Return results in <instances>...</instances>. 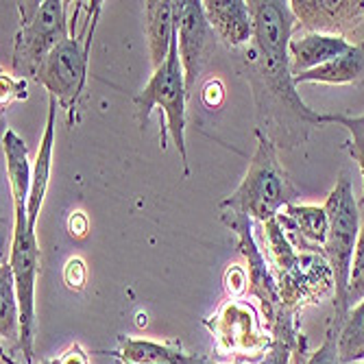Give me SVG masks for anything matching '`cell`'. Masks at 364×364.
<instances>
[{
	"label": "cell",
	"instance_id": "1",
	"mask_svg": "<svg viewBox=\"0 0 364 364\" xmlns=\"http://www.w3.org/2000/svg\"><path fill=\"white\" fill-rule=\"evenodd\" d=\"M253 40L238 50V70L247 79L255 103V131L279 151L306 144L325 124V116L301 98L290 68V40L296 18L286 0H249Z\"/></svg>",
	"mask_w": 364,
	"mask_h": 364
},
{
	"label": "cell",
	"instance_id": "2",
	"mask_svg": "<svg viewBox=\"0 0 364 364\" xmlns=\"http://www.w3.org/2000/svg\"><path fill=\"white\" fill-rule=\"evenodd\" d=\"M101 5V0L75 3L70 14V36L48 55L36 79L48 90V96L57 98L59 107L68 114L70 127L79 122V98L87 81L90 50Z\"/></svg>",
	"mask_w": 364,
	"mask_h": 364
},
{
	"label": "cell",
	"instance_id": "3",
	"mask_svg": "<svg viewBox=\"0 0 364 364\" xmlns=\"http://www.w3.org/2000/svg\"><path fill=\"white\" fill-rule=\"evenodd\" d=\"M264 240L267 257L277 279L279 301L286 312L299 316L304 308L321 304L329 294L334 296V273L325 255L296 251L277 218L264 223Z\"/></svg>",
	"mask_w": 364,
	"mask_h": 364
},
{
	"label": "cell",
	"instance_id": "4",
	"mask_svg": "<svg viewBox=\"0 0 364 364\" xmlns=\"http://www.w3.org/2000/svg\"><path fill=\"white\" fill-rule=\"evenodd\" d=\"M255 138L257 149L249 161L245 179L227 198H223L218 210L240 214L264 225L277 218L288 205L296 203L299 190L282 166L279 149L259 131H255Z\"/></svg>",
	"mask_w": 364,
	"mask_h": 364
},
{
	"label": "cell",
	"instance_id": "5",
	"mask_svg": "<svg viewBox=\"0 0 364 364\" xmlns=\"http://www.w3.org/2000/svg\"><path fill=\"white\" fill-rule=\"evenodd\" d=\"M329 216V234L325 242V259L329 262L334 273V316L338 321H345L349 316V279L353 269L355 247L360 238V205L358 198L353 196V186L347 173H341L336 186L327 194V201L323 205Z\"/></svg>",
	"mask_w": 364,
	"mask_h": 364
},
{
	"label": "cell",
	"instance_id": "6",
	"mask_svg": "<svg viewBox=\"0 0 364 364\" xmlns=\"http://www.w3.org/2000/svg\"><path fill=\"white\" fill-rule=\"evenodd\" d=\"M186 101H188V87H186V75L179 57V40L175 38L168 59L164 61L157 70H153L149 83L142 87V92L134 98L136 103V116L138 124L144 129L149 124V116L153 107H159L166 127L159 134V146L166 151V140L173 136L175 146L179 151L181 164H183V177H190V161H188V149H186Z\"/></svg>",
	"mask_w": 364,
	"mask_h": 364
},
{
	"label": "cell",
	"instance_id": "7",
	"mask_svg": "<svg viewBox=\"0 0 364 364\" xmlns=\"http://www.w3.org/2000/svg\"><path fill=\"white\" fill-rule=\"evenodd\" d=\"M70 3L42 0V3H18L20 28L16 33L11 70L20 79H38L48 55L70 36Z\"/></svg>",
	"mask_w": 364,
	"mask_h": 364
},
{
	"label": "cell",
	"instance_id": "8",
	"mask_svg": "<svg viewBox=\"0 0 364 364\" xmlns=\"http://www.w3.org/2000/svg\"><path fill=\"white\" fill-rule=\"evenodd\" d=\"M14 236L9 247V267L14 271L18 304H20V327L22 349L26 364H36V284L40 273V245L36 229L28 227L26 208L14 210Z\"/></svg>",
	"mask_w": 364,
	"mask_h": 364
},
{
	"label": "cell",
	"instance_id": "9",
	"mask_svg": "<svg viewBox=\"0 0 364 364\" xmlns=\"http://www.w3.org/2000/svg\"><path fill=\"white\" fill-rule=\"evenodd\" d=\"M212 332L214 351L231 364L259 362L273 345L271 329H264L253 306L242 301H227L218 312L203 321Z\"/></svg>",
	"mask_w": 364,
	"mask_h": 364
},
{
	"label": "cell",
	"instance_id": "10",
	"mask_svg": "<svg viewBox=\"0 0 364 364\" xmlns=\"http://www.w3.org/2000/svg\"><path fill=\"white\" fill-rule=\"evenodd\" d=\"M177 9V40L179 57L186 75L188 96L194 92L196 81L216 50V33L208 22L203 0H175Z\"/></svg>",
	"mask_w": 364,
	"mask_h": 364
},
{
	"label": "cell",
	"instance_id": "11",
	"mask_svg": "<svg viewBox=\"0 0 364 364\" xmlns=\"http://www.w3.org/2000/svg\"><path fill=\"white\" fill-rule=\"evenodd\" d=\"M220 220L236 234V242L240 253L247 257V271H249V292L255 296L262 306V314L267 318V327L277 321L282 308L279 301V290H277V279L273 273V267L264 251L257 247L253 231H251V218L231 214V212H220Z\"/></svg>",
	"mask_w": 364,
	"mask_h": 364
},
{
	"label": "cell",
	"instance_id": "12",
	"mask_svg": "<svg viewBox=\"0 0 364 364\" xmlns=\"http://www.w3.org/2000/svg\"><path fill=\"white\" fill-rule=\"evenodd\" d=\"M290 9L299 31L341 36L364 44V0H292Z\"/></svg>",
	"mask_w": 364,
	"mask_h": 364
},
{
	"label": "cell",
	"instance_id": "13",
	"mask_svg": "<svg viewBox=\"0 0 364 364\" xmlns=\"http://www.w3.org/2000/svg\"><path fill=\"white\" fill-rule=\"evenodd\" d=\"M286 238L299 253H323L327 234H329V216L325 208L292 203L277 214Z\"/></svg>",
	"mask_w": 364,
	"mask_h": 364
},
{
	"label": "cell",
	"instance_id": "14",
	"mask_svg": "<svg viewBox=\"0 0 364 364\" xmlns=\"http://www.w3.org/2000/svg\"><path fill=\"white\" fill-rule=\"evenodd\" d=\"M355 44H351L349 40L341 38V36H325V33H308V31H296L288 53H290V68L292 75L299 77L304 73H310L318 65H325L332 59L343 57L345 53H349Z\"/></svg>",
	"mask_w": 364,
	"mask_h": 364
},
{
	"label": "cell",
	"instance_id": "15",
	"mask_svg": "<svg viewBox=\"0 0 364 364\" xmlns=\"http://www.w3.org/2000/svg\"><path fill=\"white\" fill-rule=\"evenodd\" d=\"M203 9L216 38L240 50L253 40V16L245 0H203Z\"/></svg>",
	"mask_w": 364,
	"mask_h": 364
},
{
	"label": "cell",
	"instance_id": "16",
	"mask_svg": "<svg viewBox=\"0 0 364 364\" xmlns=\"http://www.w3.org/2000/svg\"><path fill=\"white\" fill-rule=\"evenodd\" d=\"M57 98L48 96V114H46V129L40 142V151L33 164V179H31V192L26 201V216H28V227L36 229L44 198L48 192L50 183V171H53V146H55V122H57Z\"/></svg>",
	"mask_w": 364,
	"mask_h": 364
},
{
	"label": "cell",
	"instance_id": "17",
	"mask_svg": "<svg viewBox=\"0 0 364 364\" xmlns=\"http://www.w3.org/2000/svg\"><path fill=\"white\" fill-rule=\"evenodd\" d=\"M144 33L153 70L168 59L171 46L177 38L175 0H149L144 3Z\"/></svg>",
	"mask_w": 364,
	"mask_h": 364
},
{
	"label": "cell",
	"instance_id": "18",
	"mask_svg": "<svg viewBox=\"0 0 364 364\" xmlns=\"http://www.w3.org/2000/svg\"><path fill=\"white\" fill-rule=\"evenodd\" d=\"M112 355L120 364H201L203 355H194L183 349L179 341H146V338H122L118 351Z\"/></svg>",
	"mask_w": 364,
	"mask_h": 364
},
{
	"label": "cell",
	"instance_id": "19",
	"mask_svg": "<svg viewBox=\"0 0 364 364\" xmlns=\"http://www.w3.org/2000/svg\"><path fill=\"white\" fill-rule=\"evenodd\" d=\"M327 83V85H360L364 83V44H355L349 53L325 65L294 77V85Z\"/></svg>",
	"mask_w": 364,
	"mask_h": 364
},
{
	"label": "cell",
	"instance_id": "20",
	"mask_svg": "<svg viewBox=\"0 0 364 364\" xmlns=\"http://www.w3.org/2000/svg\"><path fill=\"white\" fill-rule=\"evenodd\" d=\"M3 153H5V161H7V179H9V188H11L14 210L26 208L28 192H31V179H33V166L28 164V146L24 144V140L14 129H5Z\"/></svg>",
	"mask_w": 364,
	"mask_h": 364
},
{
	"label": "cell",
	"instance_id": "21",
	"mask_svg": "<svg viewBox=\"0 0 364 364\" xmlns=\"http://www.w3.org/2000/svg\"><path fill=\"white\" fill-rule=\"evenodd\" d=\"M0 338L3 353L11 355L14 349H22V327H20V304L14 282V271L3 257L0 264Z\"/></svg>",
	"mask_w": 364,
	"mask_h": 364
},
{
	"label": "cell",
	"instance_id": "22",
	"mask_svg": "<svg viewBox=\"0 0 364 364\" xmlns=\"http://www.w3.org/2000/svg\"><path fill=\"white\" fill-rule=\"evenodd\" d=\"M338 349L347 364H355L364 351V299L353 306L349 316L341 323Z\"/></svg>",
	"mask_w": 364,
	"mask_h": 364
},
{
	"label": "cell",
	"instance_id": "23",
	"mask_svg": "<svg viewBox=\"0 0 364 364\" xmlns=\"http://www.w3.org/2000/svg\"><path fill=\"white\" fill-rule=\"evenodd\" d=\"M325 124H341L349 131V142L347 151L353 161H358L362 181H364V114L362 116H345V114H323ZM360 210L364 208V186H362V196L358 198Z\"/></svg>",
	"mask_w": 364,
	"mask_h": 364
},
{
	"label": "cell",
	"instance_id": "24",
	"mask_svg": "<svg viewBox=\"0 0 364 364\" xmlns=\"http://www.w3.org/2000/svg\"><path fill=\"white\" fill-rule=\"evenodd\" d=\"M341 323L336 316L329 318L327 323V329H325V338H323V345L310 355L306 358L304 353H294L292 355V362L294 364H347L341 355V349H338V334H341Z\"/></svg>",
	"mask_w": 364,
	"mask_h": 364
},
{
	"label": "cell",
	"instance_id": "25",
	"mask_svg": "<svg viewBox=\"0 0 364 364\" xmlns=\"http://www.w3.org/2000/svg\"><path fill=\"white\" fill-rule=\"evenodd\" d=\"M362 299H364V220H362V227H360V238H358L351 279H349V292H347L349 310L353 306H358Z\"/></svg>",
	"mask_w": 364,
	"mask_h": 364
},
{
	"label": "cell",
	"instance_id": "26",
	"mask_svg": "<svg viewBox=\"0 0 364 364\" xmlns=\"http://www.w3.org/2000/svg\"><path fill=\"white\" fill-rule=\"evenodd\" d=\"M223 284H225V292L231 296V299L240 301L249 292V271L245 267H240V264H231V267H227V271H225Z\"/></svg>",
	"mask_w": 364,
	"mask_h": 364
},
{
	"label": "cell",
	"instance_id": "27",
	"mask_svg": "<svg viewBox=\"0 0 364 364\" xmlns=\"http://www.w3.org/2000/svg\"><path fill=\"white\" fill-rule=\"evenodd\" d=\"M0 87H3V98H0V105H3V109H7L9 105H14L18 101H26V98H28L26 79L3 73V75H0Z\"/></svg>",
	"mask_w": 364,
	"mask_h": 364
},
{
	"label": "cell",
	"instance_id": "28",
	"mask_svg": "<svg viewBox=\"0 0 364 364\" xmlns=\"http://www.w3.org/2000/svg\"><path fill=\"white\" fill-rule=\"evenodd\" d=\"M85 282H87L85 262L77 255L70 257L63 267V284L68 286V290H73V292H81L85 288Z\"/></svg>",
	"mask_w": 364,
	"mask_h": 364
},
{
	"label": "cell",
	"instance_id": "29",
	"mask_svg": "<svg viewBox=\"0 0 364 364\" xmlns=\"http://www.w3.org/2000/svg\"><path fill=\"white\" fill-rule=\"evenodd\" d=\"M225 98H227V90H225V83L214 77L210 79L203 87H201V103L208 107V109H220L223 103H225Z\"/></svg>",
	"mask_w": 364,
	"mask_h": 364
},
{
	"label": "cell",
	"instance_id": "30",
	"mask_svg": "<svg viewBox=\"0 0 364 364\" xmlns=\"http://www.w3.org/2000/svg\"><path fill=\"white\" fill-rule=\"evenodd\" d=\"M65 227H68V234L75 240H83V238H87V231H90V218H87L85 212L75 210L68 216V220H65Z\"/></svg>",
	"mask_w": 364,
	"mask_h": 364
},
{
	"label": "cell",
	"instance_id": "31",
	"mask_svg": "<svg viewBox=\"0 0 364 364\" xmlns=\"http://www.w3.org/2000/svg\"><path fill=\"white\" fill-rule=\"evenodd\" d=\"M55 364H90V355L81 345H73L55 360Z\"/></svg>",
	"mask_w": 364,
	"mask_h": 364
},
{
	"label": "cell",
	"instance_id": "32",
	"mask_svg": "<svg viewBox=\"0 0 364 364\" xmlns=\"http://www.w3.org/2000/svg\"><path fill=\"white\" fill-rule=\"evenodd\" d=\"M0 360H3V364H20V362H16L11 355H7V353H3L0 355ZM40 364H55V360H42Z\"/></svg>",
	"mask_w": 364,
	"mask_h": 364
},
{
	"label": "cell",
	"instance_id": "33",
	"mask_svg": "<svg viewBox=\"0 0 364 364\" xmlns=\"http://www.w3.org/2000/svg\"><path fill=\"white\" fill-rule=\"evenodd\" d=\"M360 360H364V351L360 353V358H358V362H360Z\"/></svg>",
	"mask_w": 364,
	"mask_h": 364
},
{
	"label": "cell",
	"instance_id": "34",
	"mask_svg": "<svg viewBox=\"0 0 364 364\" xmlns=\"http://www.w3.org/2000/svg\"><path fill=\"white\" fill-rule=\"evenodd\" d=\"M355 364H364V360H360V362H355Z\"/></svg>",
	"mask_w": 364,
	"mask_h": 364
}]
</instances>
